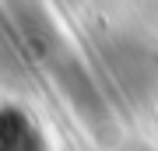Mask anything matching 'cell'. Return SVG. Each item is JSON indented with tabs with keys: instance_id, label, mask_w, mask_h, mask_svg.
Here are the masks:
<instances>
[{
	"instance_id": "1",
	"label": "cell",
	"mask_w": 158,
	"mask_h": 151,
	"mask_svg": "<svg viewBox=\"0 0 158 151\" xmlns=\"http://www.w3.org/2000/svg\"><path fill=\"white\" fill-rule=\"evenodd\" d=\"M0 151H46V144L28 123V116L0 109Z\"/></svg>"
}]
</instances>
